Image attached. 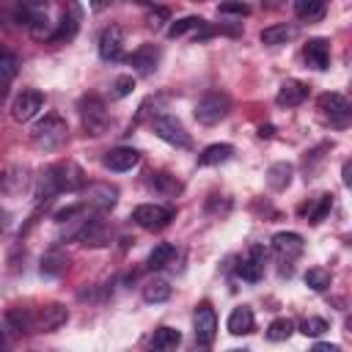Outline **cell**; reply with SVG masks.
Listing matches in <instances>:
<instances>
[{"label": "cell", "mask_w": 352, "mask_h": 352, "mask_svg": "<svg viewBox=\"0 0 352 352\" xmlns=\"http://www.w3.org/2000/svg\"><path fill=\"white\" fill-rule=\"evenodd\" d=\"M327 8V0H294V11L302 19H319Z\"/></svg>", "instance_id": "33"}, {"label": "cell", "mask_w": 352, "mask_h": 352, "mask_svg": "<svg viewBox=\"0 0 352 352\" xmlns=\"http://www.w3.org/2000/svg\"><path fill=\"white\" fill-rule=\"evenodd\" d=\"M264 264H267V250H264L261 245H253V248H250V256L239 261L236 275H239L242 280H248V283H256V280H261V275H264Z\"/></svg>", "instance_id": "15"}, {"label": "cell", "mask_w": 352, "mask_h": 352, "mask_svg": "<svg viewBox=\"0 0 352 352\" xmlns=\"http://www.w3.org/2000/svg\"><path fill=\"white\" fill-rule=\"evenodd\" d=\"M118 201V187H113L110 182H94L85 187V206L94 209H113Z\"/></svg>", "instance_id": "12"}, {"label": "cell", "mask_w": 352, "mask_h": 352, "mask_svg": "<svg viewBox=\"0 0 352 352\" xmlns=\"http://www.w3.org/2000/svg\"><path fill=\"white\" fill-rule=\"evenodd\" d=\"M305 99H308V85L300 82V80H286V82L278 88V96H275V102H278L280 107H297V104H302Z\"/></svg>", "instance_id": "20"}, {"label": "cell", "mask_w": 352, "mask_h": 352, "mask_svg": "<svg viewBox=\"0 0 352 352\" xmlns=\"http://www.w3.org/2000/svg\"><path fill=\"white\" fill-rule=\"evenodd\" d=\"M187 33H195V36H209L212 33V28L206 25V19H201V16H182V19H176V22H170L168 25V36L170 38H182V36H187Z\"/></svg>", "instance_id": "19"}, {"label": "cell", "mask_w": 352, "mask_h": 352, "mask_svg": "<svg viewBox=\"0 0 352 352\" xmlns=\"http://www.w3.org/2000/svg\"><path fill=\"white\" fill-rule=\"evenodd\" d=\"M168 297H170V286L162 278H154V280H148L143 286V300L146 302H165Z\"/></svg>", "instance_id": "30"}, {"label": "cell", "mask_w": 352, "mask_h": 352, "mask_svg": "<svg viewBox=\"0 0 352 352\" xmlns=\"http://www.w3.org/2000/svg\"><path fill=\"white\" fill-rule=\"evenodd\" d=\"M314 352H341V346L338 344H316Z\"/></svg>", "instance_id": "40"}, {"label": "cell", "mask_w": 352, "mask_h": 352, "mask_svg": "<svg viewBox=\"0 0 352 352\" xmlns=\"http://www.w3.org/2000/svg\"><path fill=\"white\" fill-rule=\"evenodd\" d=\"M14 77H16V60H14V55L0 52V102L6 99L8 85H11Z\"/></svg>", "instance_id": "29"}, {"label": "cell", "mask_w": 352, "mask_h": 352, "mask_svg": "<svg viewBox=\"0 0 352 352\" xmlns=\"http://www.w3.org/2000/svg\"><path fill=\"white\" fill-rule=\"evenodd\" d=\"M302 58L311 69L324 72L330 66V41L327 38H308V44L302 47Z\"/></svg>", "instance_id": "16"}, {"label": "cell", "mask_w": 352, "mask_h": 352, "mask_svg": "<svg viewBox=\"0 0 352 352\" xmlns=\"http://www.w3.org/2000/svg\"><path fill=\"white\" fill-rule=\"evenodd\" d=\"M138 162H140V151L132 148V146H116V148H110V151L102 157V165H104L107 170H116V173L132 170Z\"/></svg>", "instance_id": "11"}, {"label": "cell", "mask_w": 352, "mask_h": 352, "mask_svg": "<svg viewBox=\"0 0 352 352\" xmlns=\"http://www.w3.org/2000/svg\"><path fill=\"white\" fill-rule=\"evenodd\" d=\"M341 173H344V184L349 187V184H352V165H349V162H344V170H341Z\"/></svg>", "instance_id": "41"}, {"label": "cell", "mask_w": 352, "mask_h": 352, "mask_svg": "<svg viewBox=\"0 0 352 352\" xmlns=\"http://www.w3.org/2000/svg\"><path fill=\"white\" fill-rule=\"evenodd\" d=\"M146 187L148 190H154L157 195H176L179 190H182V182L176 179V176H170V173H148V179H146Z\"/></svg>", "instance_id": "24"}, {"label": "cell", "mask_w": 352, "mask_h": 352, "mask_svg": "<svg viewBox=\"0 0 352 352\" xmlns=\"http://www.w3.org/2000/svg\"><path fill=\"white\" fill-rule=\"evenodd\" d=\"M234 157V146L231 143H212V146H206L201 154H198V165H204V168H209V165H223V162H228Z\"/></svg>", "instance_id": "21"}, {"label": "cell", "mask_w": 352, "mask_h": 352, "mask_svg": "<svg viewBox=\"0 0 352 352\" xmlns=\"http://www.w3.org/2000/svg\"><path fill=\"white\" fill-rule=\"evenodd\" d=\"M132 220L146 231H160L173 220V209L160 206V204H140L132 209Z\"/></svg>", "instance_id": "5"}, {"label": "cell", "mask_w": 352, "mask_h": 352, "mask_svg": "<svg viewBox=\"0 0 352 352\" xmlns=\"http://www.w3.org/2000/svg\"><path fill=\"white\" fill-rule=\"evenodd\" d=\"M179 344H182V333L173 330V327H157L154 336H151V346L154 349H162V352L176 349Z\"/></svg>", "instance_id": "28"}, {"label": "cell", "mask_w": 352, "mask_h": 352, "mask_svg": "<svg viewBox=\"0 0 352 352\" xmlns=\"http://www.w3.org/2000/svg\"><path fill=\"white\" fill-rule=\"evenodd\" d=\"M217 11H220V14H234V16H248V14H250V6L242 3V0H223V3L217 6Z\"/></svg>", "instance_id": "39"}, {"label": "cell", "mask_w": 352, "mask_h": 352, "mask_svg": "<svg viewBox=\"0 0 352 352\" xmlns=\"http://www.w3.org/2000/svg\"><path fill=\"white\" fill-rule=\"evenodd\" d=\"M74 33H77V16H69V14H63V16H60V22L52 28V36H50V41H52V44H58V41H69Z\"/></svg>", "instance_id": "32"}, {"label": "cell", "mask_w": 352, "mask_h": 352, "mask_svg": "<svg viewBox=\"0 0 352 352\" xmlns=\"http://www.w3.org/2000/svg\"><path fill=\"white\" fill-rule=\"evenodd\" d=\"M99 58L102 60H121L124 58V30L121 28H104L102 36H99Z\"/></svg>", "instance_id": "14"}, {"label": "cell", "mask_w": 352, "mask_h": 352, "mask_svg": "<svg viewBox=\"0 0 352 352\" xmlns=\"http://www.w3.org/2000/svg\"><path fill=\"white\" fill-rule=\"evenodd\" d=\"M253 324H256L253 311L248 305H239L228 314V333L231 336H248V333H253Z\"/></svg>", "instance_id": "22"}, {"label": "cell", "mask_w": 352, "mask_h": 352, "mask_svg": "<svg viewBox=\"0 0 352 352\" xmlns=\"http://www.w3.org/2000/svg\"><path fill=\"white\" fill-rule=\"evenodd\" d=\"M151 129H154V135H157L160 140H165V143H170V146H176V148H190V135H187L184 124H182L176 116H170V113L154 116V118H151Z\"/></svg>", "instance_id": "4"}, {"label": "cell", "mask_w": 352, "mask_h": 352, "mask_svg": "<svg viewBox=\"0 0 352 352\" xmlns=\"http://www.w3.org/2000/svg\"><path fill=\"white\" fill-rule=\"evenodd\" d=\"M77 110H80L82 129H85L88 135L96 138V135H102V132L107 129L110 116H107V107H104V102H102L99 96H82L80 104H77Z\"/></svg>", "instance_id": "3"}, {"label": "cell", "mask_w": 352, "mask_h": 352, "mask_svg": "<svg viewBox=\"0 0 352 352\" xmlns=\"http://www.w3.org/2000/svg\"><path fill=\"white\" fill-rule=\"evenodd\" d=\"M88 3H91V8H94V11H104L110 0H88Z\"/></svg>", "instance_id": "42"}, {"label": "cell", "mask_w": 352, "mask_h": 352, "mask_svg": "<svg viewBox=\"0 0 352 352\" xmlns=\"http://www.w3.org/2000/svg\"><path fill=\"white\" fill-rule=\"evenodd\" d=\"M132 88H135V80H132V74H121V77L113 82V91H110V96H113V99H124V96H129V94H132Z\"/></svg>", "instance_id": "38"}, {"label": "cell", "mask_w": 352, "mask_h": 352, "mask_svg": "<svg viewBox=\"0 0 352 352\" xmlns=\"http://www.w3.org/2000/svg\"><path fill=\"white\" fill-rule=\"evenodd\" d=\"M110 236H113V231H110V226H107L102 217H85V220L80 223L77 234H74L77 242L91 245V248H102V245H107Z\"/></svg>", "instance_id": "9"}, {"label": "cell", "mask_w": 352, "mask_h": 352, "mask_svg": "<svg viewBox=\"0 0 352 352\" xmlns=\"http://www.w3.org/2000/svg\"><path fill=\"white\" fill-rule=\"evenodd\" d=\"M66 135H69V126H66V121H63L60 116H44V118L33 126L30 140H33V146L41 148V151H55V148H60V146L66 143Z\"/></svg>", "instance_id": "1"}, {"label": "cell", "mask_w": 352, "mask_h": 352, "mask_svg": "<svg viewBox=\"0 0 352 352\" xmlns=\"http://www.w3.org/2000/svg\"><path fill=\"white\" fill-rule=\"evenodd\" d=\"M272 132H275V126H272V124H267V126H258V135H261V138H272Z\"/></svg>", "instance_id": "43"}, {"label": "cell", "mask_w": 352, "mask_h": 352, "mask_svg": "<svg viewBox=\"0 0 352 352\" xmlns=\"http://www.w3.org/2000/svg\"><path fill=\"white\" fill-rule=\"evenodd\" d=\"M8 346V338H6V333H3V327H0V349H6Z\"/></svg>", "instance_id": "44"}, {"label": "cell", "mask_w": 352, "mask_h": 352, "mask_svg": "<svg viewBox=\"0 0 352 352\" xmlns=\"http://www.w3.org/2000/svg\"><path fill=\"white\" fill-rule=\"evenodd\" d=\"M66 319H69V311L63 305L58 302L44 305L38 314H33V333H52L60 324H66Z\"/></svg>", "instance_id": "13"}, {"label": "cell", "mask_w": 352, "mask_h": 352, "mask_svg": "<svg viewBox=\"0 0 352 352\" xmlns=\"http://www.w3.org/2000/svg\"><path fill=\"white\" fill-rule=\"evenodd\" d=\"M228 110H231V99L220 91H212L195 102V121L204 126H214L228 116Z\"/></svg>", "instance_id": "2"}, {"label": "cell", "mask_w": 352, "mask_h": 352, "mask_svg": "<svg viewBox=\"0 0 352 352\" xmlns=\"http://www.w3.org/2000/svg\"><path fill=\"white\" fill-rule=\"evenodd\" d=\"M297 36V28L294 25H270L261 30V44L267 47H280L286 41H292Z\"/></svg>", "instance_id": "25"}, {"label": "cell", "mask_w": 352, "mask_h": 352, "mask_svg": "<svg viewBox=\"0 0 352 352\" xmlns=\"http://www.w3.org/2000/svg\"><path fill=\"white\" fill-rule=\"evenodd\" d=\"M55 184H58V192H74V190H82L85 187V173L77 162L72 160H63V162H55L50 168Z\"/></svg>", "instance_id": "6"}, {"label": "cell", "mask_w": 352, "mask_h": 352, "mask_svg": "<svg viewBox=\"0 0 352 352\" xmlns=\"http://www.w3.org/2000/svg\"><path fill=\"white\" fill-rule=\"evenodd\" d=\"M316 104H319L322 116H324L333 126H346V124H349L352 107H349L346 96H341V94H322Z\"/></svg>", "instance_id": "8"}, {"label": "cell", "mask_w": 352, "mask_h": 352, "mask_svg": "<svg viewBox=\"0 0 352 352\" xmlns=\"http://www.w3.org/2000/svg\"><path fill=\"white\" fill-rule=\"evenodd\" d=\"M173 256H176V248L168 245V242H160V245L148 253V267H151V270H162V267H168V264L173 261Z\"/></svg>", "instance_id": "31"}, {"label": "cell", "mask_w": 352, "mask_h": 352, "mask_svg": "<svg viewBox=\"0 0 352 352\" xmlns=\"http://www.w3.org/2000/svg\"><path fill=\"white\" fill-rule=\"evenodd\" d=\"M157 63H160V47H154V44H143V47H138L129 55V66L138 74H143V77L154 74L157 72Z\"/></svg>", "instance_id": "17"}, {"label": "cell", "mask_w": 352, "mask_h": 352, "mask_svg": "<svg viewBox=\"0 0 352 352\" xmlns=\"http://www.w3.org/2000/svg\"><path fill=\"white\" fill-rule=\"evenodd\" d=\"M292 176H294V168L289 162H272L270 170H267V184L280 192V190H286L292 184Z\"/></svg>", "instance_id": "26"}, {"label": "cell", "mask_w": 352, "mask_h": 352, "mask_svg": "<svg viewBox=\"0 0 352 352\" xmlns=\"http://www.w3.org/2000/svg\"><path fill=\"white\" fill-rule=\"evenodd\" d=\"M333 209V195L330 192H324V195H319V201H316V206L308 212V220L311 223H322L324 217H327V212Z\"/></svg>", "instance_id": "37"}, {"label": "cell", "mask_w": 352, "mask_h": 352, "mask_svg": "<svg viewBox=\"0 0 352 352\" xmlns=\"http://www.w3.org/2000/svg\"><path fill=\"white\" fill-rule=\"evenodd\" d=\"M330 272L327 270H322V267H311L308 272H305V286L308 289H314V292H324V289H330Z\"/></svg>", "instance_id": "34"}, {"label": "cell", "mask_w": 352, "mask_h": 352, "mask_svg": "<svg viewBox=\"0 0 352 352\" xmlns=\"http://www.w3.org/2000/svg\"><path fill=\"white\" fill-rule=\"evenodd\" d=\"M41 107H44V94L28 88V91H22V94L14 99V104H11V116H14V121L25 124V121L36 118Z\"/></svg>", "instance_id": "10"}, {"label": "cell", "mask_w": 352, "mask_h": 352, "mask_svg": "<svg viewBox=\"0 0 352 352\" xmlns=\"http://www.w3.org/2000/svg\"><path fill=\"white\" fill-rule=\"evenodd\" d=\"M327 330H330V324H327L322 316H308V319H302V324H300V333L308 336V338H319V336L327 333Z\"/></svg>", "instance_id": "36"}, {"label": "cell", "mask_w": 352, "mask_h": 352, "mask_svg": "<svg viewBox=\"0 0 352 352\" xmlns=\"http://www.w3.org/2000/svg\"><path fill=\"white\" fill-rule=\"evenodd\" d=\"M292 333H294V322L286 319V316L270 322V327H267V338H270V341H286Z\"/></svg>", "instance_id": "35"}, {"label": "cell", "mask_w": 352, "mask_h": 352, "mask_svg": "<svg viewBox=\"0 0 352 352\" xmlns=\"http://www.w3.org/2000/svg\"><path fill=\"white\" fill-rule=\"evenodd\" d=\"M33 195H36V201H38V204H47V201H52V198L58 195V184H55V179H52L50 168H47V170H41V173L36 176Z\"/></svg>", "instance_id": "27"}, {"label": "cell", "mask_w": 352, "mask_h": 352, "mask_svg": "<svg viewBox=\"0 0 352 352\" xmlns=\"http://www.w3.org/2000/svg\"><path fill=\"white\" fill-rule=\"evenodd\" d=\"M302 248H305V242H302V236L294 234V231H278V234L272 236V250H275L280 258H286V261L297 258V256L302 253Z\"/></svg>", "instance_id": "18"}, {"label": "cell", "mask_w": 352, "mask_h": 352, "mask_svg": "<svg viewBox=\"0 0 352 352\" xmlns=\"http://www.w3.org/2000/svg\"><path fill=\"white\" fill-rule=\"evenodd\" d=\"M66 267H69V256L63 253V250H58V248H52V250H47L44 256H41V275H47V278H58L60 272H66Z\"/></svg>", "instance_id": "23"}, {"label": "cell", "mask_w": 352, "mask_h": 352, "mask_svg": "<svg viewBox=\"0 0 352 352\" xmlns=\"http://www.w3.org/2000/svg\"><path fill=\"white\" fill-rule=\"evenodd\" d=\"M192 333H195V341L201 346H209L217 336V314L209 302H201L192 314Z\"/></svg>", "instance_id": "7"}]
</instances>
